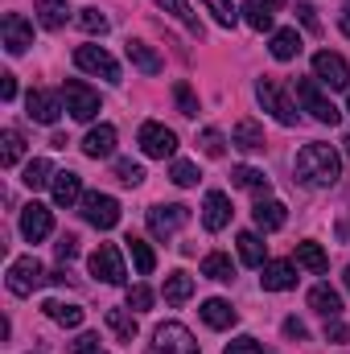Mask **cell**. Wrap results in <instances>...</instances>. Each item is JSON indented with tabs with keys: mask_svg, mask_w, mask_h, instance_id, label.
Listing matches in <instances>:
<instances>
[{
	"mask_svg": "<svg viewBox=\"0 0 350 354\" xmlns=\"http://www.w3.org/2000/svg\"><path fill=\"white\" fill-rule=\"evenodd\" d=\"M202 276H206V280H219V284L235 280V264H231V256H223V252H210V256L202 260Z\"/></svg>",
	"mask_w": 350,
	"mask_h": 354,
	"instance_id": "obj_33",
	"label": "cell"
},
{
	"mask_svg": "<svg viewBox=\"0 0 350 354\" xmlns=\"http://www.w3.org/2000/svg\"><path fill=\"white\" fill-rule=\"evenodd\" d=\"M297 99H301V107H305L317 124H330V128H334V124L342 120V111L322 95V83H317V79H297Z\"/></svg>",
	"mask_w": 350,
	"mask_h": 354,
	"instance_id": "obj_5",
	"label": "cell"
},
{
	"mask_svg": "<svg viewBox=\"0 0 350 354\" xmlns=\"http://www.w3.org/2000/svg\"><path fill=\"white\" fill-rule=\"evenodd\" d=\"M202 153H206V157H223V153H227V140H223L219 128H202Z\"/></svg>",
	"mask_w": 350,
	"mask_h": 354,
	"instance_id": "obj_42",
	"label": "cell"
},
{
	"mask_svg": "<svg viewBox=\"0 0 350 354\" xmlns=\"http://www.w3.org/2000/svg\"><path fill=\"white\" fill-rule=\"evenodd\" d=\"M326 342H347V326H342L338 317L326 322Z\"/></svg>",
	"mask_w": 350,
	"mask_h": 354,
	"instance_id": "obj_50",
	"label": "cell"
},
{
	"mask_svg": "<svg viewBox=\"0 0 350 354\" xmlns=\"http://www.w3.org/2000/svg\"><path fill=\"white\" fill-rule=\"evenodd\" d=\"M75 66L87 71V75L107 79V83H120V62H116L103 46H79V50H75Z\"/></svg>",
	"mask_w": 350,
	"mask_h": 354,
	"instance_id": "obj_8",
	"label": "cell"
},
{
	"mask_svg": "<svg viewBox=\"0 0 350 354\" xmlns=\"http://www.w3.org/2000/svg\"><path fill=\"white\" fill-rule=\"evenodd\" d=\"M190 297H194V276L169 272V276H165V305H185Z\"/></svg>",
	"mask_w": 350,
	"mask_h": 354,
	"instance_id": "obj_29",
	"label": "cell"
},
{
	"mask_svg": "<svg viewBox=\"0 0 350 354\" xmlns=\"http://www.w3.org/2000/svg\"><path fill=\"white\" fill-rule=\"evenodd\" d=\"M149 354H202L194 334L181 326V322H161L153 330V342H149Z\"/></svg>",
	"mask_w": 350,
	"mask_h": 354,
	"instance_id": "obj_4",
	"label": "cell"
},
{
	"mask_svg": "<svg viewBox=\"0 0 350 354\" xmlns=\"http://www.w3.org/2000/svg\"><path fill=\"white\" fill-rule=\"evenodd\" d=\"M83 218L95 231H111L120 223V202L111 194H83Z\"/></svg>",
	"mask_w": 350,
	"mask_h": 354,
	"instance_id": "obj_10",
	"label": "cell"
},
{
	"mask_svg": "<svg viewBox=\"0 0 350 354\" xmlns=\"http://www.w3.org/2000/svg\"><path fill=\"white\" fill-rule=\"evenodd\" d=\"M66 12H71V0H37V21L46 29H62Z\"/></svg>",
	"mask_w": 350,
	"mask_h": 354,
	"instance_id": "obj_31",
	"label": "cell"
},
{
	"mask_svg": "<svg viewBox=\"0 0 350 354\" xmlns=\"http://www.w3.org/2000/svg\"><path fill=\"white\" fill-rule=\"evenodd\" d=\"M116 181L140 185V181H145V165H136V161H116Z\"/></svg>",
	"mask_w": 350,
	"mask_h": 354,
	"instance_id": "obj_43",
	"label": "cell"
},
{
	"mask_svg": "<svg viewBox=\"0 0 350 354\" xmlns=\"http://www.w3.org/2000/svg\"><path fill=\"white\" fill-rule=\"evenodd\" d=\"M338 25H342V33L350 37V0L342 4V17H338Z\"/></svg>",
	"mask_w": 350,
	"mask_h": 354,
	"instance_id": "obj_53",
	"label": "cell"
},
{
	"mask_svg": "<svg viewBox=\"0 0 350 354\" xmlns=\"http://www.w3.org/2000/svg\"><path fill=\"white\" fill-rule=\"evenodd\" d=\"M54 231V218H50V206H42V202H29L25 210H21V235L29 239V243H42L46 235Z\"/></svg>",
	"mask_w": 350,
	"mask_h": 354,
	"instance_id": "obj_14",
	"label": "cell"
},
{
	"mask_svg": "<svg viewBox=\"0 0 350 354\" xmlns=\"http://www.w3.org/2000/svg\"><path fill=\"white\" fill-rule=\"evenodd\" d=\"M46 280H50V276H46V268L37 264V256H21V260H12V264H8V276H4V284H8L12 297H33Z\"/></svg>",
	"mask_w": 350,
	"mask_h": 354,
	"instance_id": "obj_3",
	"label": "cell"
},
{
	"mask_svg": "<svg viewBox=\"0 0 350 354\" xmlns=\"http://www.w3.org/2000/svg\"><path fill=\"white\" fill-rule=\"evenodd\" d=\"M309 309H313V313H322V317L330 322V317H338V313H342V297H338L330 284H313V288H309Z\"/></svg>",
	"mask_w": 350,
	"mask_h": 354,
	"instance_id": "obj_23",
	"label": "cell"
},
{
	"mask_svg": "<svg viewBox=\"0 0 350 354\" xmlns=\"http://www.w3.org/2000/svg\"><path fill=\"white\" fill-rule=\"evenodd\" d=\"M174 185H181V189H190V185H198L202 181V174H198V165L194 161H174Z\"/></svg>",
	"mask_w": 350,
	"mask_h": 354,
	"instance_id": "obj_41",
	"label": "cell"
},
{
	"mask_svg": "<svg viewBox=\"0 0 350 354\" xmlns=\"http://www.w3.org/2000/svg\"><path fill=\"white\" fill-rule=\"evenodd\" d=\"M260 272H264L260 284L268 288V292H284V288H293V284H297V268L288 264V260H268Z\"/></svg>",
	"mask_w": 350,
	"mask_h": 354,
	"instance_id": "obj_19",
	"label": "cell"
},
{
	"mask_svg": "<svg viewBox=\"0 0 350 354\" xmlns=\"http://www.w3.org/2000/svg\"><path fill=\"white\" fill-rule=\"evenodd\" d=\"M83 153H87L91 161H99V157H111V153H116V128H111V124H99V128H91L87 136H83Z\"/></svg>",
	"mask_w": 350,
	"mask_h": 354,
	"instance_id": "obj_21",
	"label": "cell"
},
{
	"mask_svg": "<svg viewBox=\"0 0 350 354\" xmlns=\"http://www.w3.org/2000/svg\"><path fill=\"white\" fill-rule=\"evenodd\" d=\"M347 288H350V268H347Z\"/></svg>",
	"mask_w": 350,
	"mask_h": 354,
	"instance_id": "obj_56",
	"label": "cell"
},
{
	"mask_svg": "<svg viewBox=\"0 0 350 354\" xmlns=\"http://www.w3.org/2000/svg\"><path fill=\"white\" fill-rule=\"evenodd\" d=\"M62 99H66V111H71L79 124H91V120L99 115V91H91L87 83H79V79L62 83Z\"/></svg>",
	"mask_w": 350,
	"mask_h": 354,
	"instance_id": "obj_7",
	"label": "cell"
},
{
	"mask_svg": "<svg viewBox=\"0 0 350 354\" xmlns=\"http://www.w3.org/2000/svg\"><path fill=\"white\" fill-rule=\"evenodd\" d=\"M140 149H145V157H153V161H165V157H174V153H177L174 128H165V124H157V120L140 124Z\"/></svg>",
	"mask_w": 350,
	"mask_h": 354,
	"instance_id": "obj_9",
	"label": "cell"
},
{
	"mask_svg": "<svg viewBox=\"0 0 350 354\" xmlns=\"http://www.w3.org/2000/svg\"><path fill=\"white\" fill-rule=\"evenodd\" d=\"M293 169H297V181H301V185H309V189H330V185H338V177H342V161H338V153H334L330 145L313 140V145H305V149L297 153Z\"/></svg>",
	"mask_w": 350,
	"mask_h": 354,
	"instance_id": "obj_1",
	"label": "cell"
},
{
	"mask_svg": "<svg viewBox=\"0 0 350 354\" xmlns=\"http://www.w3.org/2000/svg\"><path fill=\"white\" fill-rule=\"evenodd\" d=\"M21 157H25V136L17 128H4V136H0V165L12 169Z\"/></svg>",
	"mask_w": 350,
	"mask_h": 354,
	"instance_id": "obj_30",
	"label": "cell"
},
{
	"mask_svg": "<svg viewBox=\"0 0 350 354\" xmlns=\"http://www.w3.org/2000/svg\"><path fill=\"white\" fill-rule=\"evenodd\" d=\"M0 37H4V50H8V54H25V50L33 46V25H29L21 12H4Z\"/></svg>",
	"mask_w": 350,
	"mask_h": 354,
	"instance_id": "obj_13",
	"label": "cell"
},
{
	"mask_svg": "<svg viewBox=\"0 0 350 354\" xmlns=\"http://www.w3.org/2000/svg\"><path fill=\"white\" fill-rule=\"evenodd\" d=\"M202 223H206V231H223V227L231 223V202H227L223 189H210V194H206V202H202Z\"/></svg>",
	"mask_w": 350,
	"mask_h": 354,
	"instance_id": "obj_17",
	"label": "cell"
},
{
	"mask_svg": "<svg viewBox=\"0 0 350 354\" xmlns=\"http://www.w3.org/2000/svg\"><path fill=\"white\" fill-rule=\"evenodd\" d=\"M231 181H235L239 189H252V194L268 198V177H264L260 169H252V165H235V169H231Z\"/></svg>",
	"mask_w": 350,
	"mask_h": 354,
	"instance_id": "obj_35",
	"label": "cell"
},
{
	"mask_svg": "<svg viewBox=\"0 0 350 354\" xmlns=\"http://www.w3.org/2000/svg\"><path fill=\"white\" fill-rule=\"evenodd\" d=\"M231 145L243 149V153H264V128L256 120H239L235 132H231Z\"/></svg>",
	"mask_w": 350,
	"mask_h": 354,
	"instance_id": "obj_24",
	"label": "cell"
},
{
	"mask_svg": "<svg viewBox=\"0 0 350 354\" xmlns=\"http://www.w3.org/2000/svg\"><path fill=\"white\" fill-rule=\"evenodd\" d=\"M256 99L264 103V111H272V120H276V124H284V128H293V124L301 120L297 103L284 95L280 79H260V83H256Z\"/></svg>",
	"mask_w": 350,
	"mask_h": 354,
	"instance_id": "obj_2",
	"label": "cell"
},
{
	"mask_svg": "<svg viewBox=\"0 0 350 354\" xmlns=\"http://www.w3.org/2000/svg\"><path fill=\"white\" fill-rule=\"evenodd\" d=\"M103 317H107V330H111L120 342H132V338L140 334V326H136V317H132L128 309H107Z\"/></svg>",
	"mask_w": 350,
	"mask_h": 354,
	"instance_id": "obj_28",
	"label": "cell"
},
{
	"mask_svg": "<svg viewBox=\"0 0 350 354\" xmlns=\"http://www.w3.org/2000/svg\"><path fill=\"white\" fill-rule=\"evenodd\" d=\"M124 54H128V62H132L140 75H161V66H165V62H161V54H157L153 46L136 41V37H128V41H124Z\"/></svg>",
	"mask_w": 350,
	"mask_h": 354,
	"instance_id": "obj_16",
	"label": "cell"
},
{
	"mask_svg": "<svg viewBox=\"0 0 350 354\" xmlns=\"http://www.w3.org/2000/svg\"><path fill=\"white\" fill-rule=\"evenodd\" d=\"M128 309H136V313L153 309V288H149V284H136V288H128Z\"/></svg>",
	"mask_w": 350,
	"mask_h": 354,
	"instance_id": "obj_44",
	"label": "cell"
},
{
	"mask_svg": "<svg viewBox=\"0 0 350 354\" xmlns=\"http://www.w3.org/2000/svg\"><path fill=\"white\" fill-rule=\"evenodd\" d=\"M54 206H75V202H83V177L75 174V169H62V174H54Z\"/></svg>",
	"mask_w": 350,
	"mask_h": 354,
	"instance_id": "obj_18",
	"label": "cell"
},
{
	"mask_svg": "<svg viewBox=\"0 0 350 354\" xmlns=\"http://www.w3.org/2000/svg\"><path fill=\"white\" fill-rule=\"evenodd\" d=\"M25 107H29V120H37V124H58V115H62V99L54 91H29Z\"/></svg>",
	"mask_w": 350,
	"mask_h": 354,
	"instance_id": "obj_15",
	"label": "cell"
},
{
	"mask_svg": "<svg viewBox=\"0 0 350 354\" xmlns=\"http://www.w3.org/2000/svg\"><path fill=\"white\" fill-rule=\"evenodd\" d=\"M185 223H190V206H181V202L153 206V210H149V231H153L157 239H174Z\"/></svg>",
	"mask_w": 350,
	"mask_h": 354,
	"instance_id": "obj_11",
	"label": "cell"
},
{
	"mask_svg": "<svg viewBox=\"0 0 350 354\" xmlns=\"http://www.w3.org/2000/svg\"><path fill=\"white\" fill-rule=\"evenodd\" d=\"M54 256H58L62 264H71V260L79 256V239H75V235H62V239L54 243Z\"/></svg>",
	"mask_w": 350,
	"mask_h": 354,
	"instance_id": "obj_47",
	"label": "cell"
},
{
	"mask_svg": "<svg viewBox=\"0 0 350 354\" xmlns=\"http://www.w3.org/2000/svg\"><path fill=\"white\" fill-rule=\"evenodd\" d=\"M297 268H309V272L322 276V272L330 268V256L322 252V243H309V239H305V243H297Z\"/></svg>",
	"mask_w": 350,
	"mask_h": 354,
	"instance_id": "obj_32",
	"label": "cell"
},
{
	"mask_svg": "<svg viewBox=\"0 0 350 354\" xmlns=\"http://www.w3.org/2000/svg\"><path fill=\"white\" fill-rule=\"evenodd\" d=\"M239 12H243V21H248L256 33H268V29H272V8H264L260 0H248Z\"/></svg>",
	"mask_w": 350,
	"mask_h": 354,
	"instance_id": "obj_37",
	"label": "cell"
},
{
	"mask_svg": "<svg viewBox=\"0 0 350 354\" xmlns=\"http://www.w3.org/2000/svg\"><path fill=\"white\" fill-rule=\"evenodd\" d=\"M71 354H107V351H99V338L95 334H83V338H75Z\"/></svg>",
	"mask_w": 350,
	"mask_h": 354,
	"instance_id": "obj_48",
	"label": "cell"
},
{
	"mask_svg": "<svg viewBox=\"0 0 350 354\" xmlns=\"http://www.w3.org/2000/svg\"><path fill=\"white\" fill-rule=\"evenodd\" d=\"M202 322H206L210 330H231V326L239 322V313L231 309V301L210 297V301H202Z\"/></svg>",
	"mask_w": 350,
	"mask_h": 354,
	"instance_id": "obj_20",
	"label": "cell"
},
{
	"mask_svg": "<svg viewBox=\"0 0 350 354\" xmlns=\"http://www.w3.org/2000/svg\"><path fill=\"white\" fill-rule=\"evenodd\" d=\"M91 276L103 280V284H124V260H120V248L116 243H99L91 252Z\"/></svg>",
	"mask_w": 350,
	"mask_h": 354,
	"instance_id": "obj_12",
	"label": "cell"
},
{
	"mask_svg": "<svg viewBox=\"0 0 350 354\" xmlns=\"http://www.w3.org/2000/svg\"><path fill=\"white\" fill-rule=\"evenodd\" d=\"M153 4H157V8H165L169 17H177V21H181L185 29H194V33H202V25H198V17L190 12V4H185V0H153Z\"/></svg>",
	"mask_w": 350,
	"mask_h": 354,
	"instance_id": "obj_38",
	"label": "cell"
},
{
	"mask_svg": "<svg viewBox=\"0 0 350 354\" xmlns=\"http://www.w3.org/2000/svg\"><path fill=\"white\" fill-rule=\"evenodd\" d=\"M297 12H301V21H305V29H313V33L322 29V25H317V12H313V4H309V0H301V4H297Z\"/></svg>",
	"mask_w": 350,
	"mask_h": 354,
	"instance_id": "obj_49",
	"label": "cell"
},
{
	"mask_svg": "<svg viewBox=\"0 0 350 354\" xmlns=\"http://www.w3.org/2000/svg\"><path fill=\"white\" fill-rule=\"evenodd\" d=\"M284 338H293V342H301V338H305V326H301L297 317H288V322H284Z\"/></svg>",
	"mask_w": 350,
	"mask_h": 354,
	"instance_id": "obj_52",
	"label": "cell"
},
{
	"mask_svg": "<svg viewBox=\"0 0 350 354\" xmlns=\"http://www.w3.org/2000/svg\"><path fill=\"white\" fill-rule=\"evenodd\" d=\"M0 99H4V103L17 99V75H8V71L0 75Z\"/></svg>",
	"mask_w": 350,
	"mask_h": 354,
	"instance_id": "obj_51",
	"label": "cell"
},
{
	"mask_svg": "<svg viewBox=\"0 0 350 354\" xmlns=\"http://www.w3.org/2000/svg\"><path fill=\"white\" fill-rule=\"evenodd\" d=\"M264 8H272V12H276V8H284V4H288V0H260Z\"/></svg>",
	"mask_w": 350,
	"mask_h": 354,
	"instance_id": "obj_54",
	"label": "cell"
},
{
	"mask_svg": "<svg viewBox=\"0 0 350 354\" xmlns=\"http://www.w3.org/2000/svg\"><path fill=\"white\" fill-rule=\"evenodd\" d=\"M223 354H264V346L252 338V334H243V338H235V342H227Z\"/></svg>",
	"mask_w": 350,
	"mask_h": 354,
	"instance_id": "obj_46",
	"label": "cell"
},
{
	"mask_svg": "<svg viewBox=\"0 0 350 354\" xmlns=\"http://www.w3.org/2000/svg\"><path fill=\"white\" fill-rule=\"evenodd\" d=\"M301 54V33L297 29H276L272 33V58L276 62H293Z\"/></svg>",
	"mask_w": 350,
	"mask_h": 354,
	"instance_id": "obj_26",
	"label": "cell"
},
{
	"mask_svg": "<svg viewBox=\"0 0 350 354\" xmlns=\"http://www.w3.org/2000/svg\"><path fill=\"white\" fill-rule=\"evenodd\" d=\"M235 243H239V260H243L248 268H264L268 264V243H264L256 231H243Z\"/></svg>",
	"mask_w": 350,
	"mask_h": 354,
	"instance_id": "obj_25",
	"label": "cell"
},
{
	"mask_svg": "<svg viewBox=\"0 0 350 354\" xmlns=\"http://www.w3.org/2000/svg\"><path fill=\"white\" fill-rule=\"evenodd\" d=\"M42 309H46L50 322H58V326H66V330H79V326H83V309L71 305V301H46Z\"/></svg>",
	"mask_w": 350,
	"mask_h": 354,
	"instance_id": "obj_27",
	"label": "cell"
},
{
	"mask_svg": "<svg viewBox=\"0 0 350 354\" xmlns=\"http://www.w3.org/2000/svg\"><path fill=\"white\" fill-rule=\"evenodd\" d=\"M29 189H46V185H54V165L46 161V157H33L29 165H25V177H21Z\"/></svg>",
	"mask_w": 350,
	"mask_h": 354,
	"instance_id": "obj_34",
	"label": "cell"
},
{
	"mask_svg": "<svg viewBox=\"0 0 350 354\" xmlns=\"http://www.w3.org/2000/svg\"><path fill=\"white\" fill-rule=\"evenodd\" d=\"M124 243H128V252H132V264H136V272H140V276H149V272L157 268V256H153V248H149L140 235H128Z\"/></svg>",
	"mask_w": 350,
	"mask_h": 354,
	"instance_id": "obj_36",
	"label": "cell"
},
{
	"mask_svg": "<svg viewBox=\"0 0 350 354\" xmlns=\"http://www.w3.org/2000/svg\"><path fill=\"white\" fill-rule=\"evenodd\" d=\"M79 29H83V33H91V37H95V33L103 37V33L111 29V21H107L99 8H79Z\"/></svg>",
	"mask_w": 350,
	"mask_h": 354,
	"instance_id": "obj_40",
	"label": "cell"
},
{
	"mask_svg": "<svg viewBox=\"0 0 350 354\" xmlns=\"http://www.w3.org/2000/svg\"><path fill=\"white\" fill-rule=\"evenodd\" d=\"M342 145H347V153H350V136H347V140H342Z\"/></svg>",
	"mask_w": 350,
	"mask_h": 354,
	"instance_id": "obj_55",
	"label": "cell"
},
{
	"mask_svg": "<svg viewBox=\"0 0 350 354\" xmlns=\"http://www.w3.org/2000/svg\"><path fill=\"white\" fill-rule=\"evenodd\" d=\"M252 218H256L260 231H280L284 218H288V210H284V202H276V198H260L256 210H252Z\"/></svg>",
	"mask_w": 350,
	"mask_h": 354,
	"instance_id": "obj_22",
	"label": "cell"
},
{
	"mask_svg": "<svg viewBox=\"0 0 350 354\" xmlns=\"http://www.w3.org/2000/svg\"><path fill=\"white\" fill-rule=\"evenodd\" d=\"M174 99H177V107H181V115H198V99H194L190 83H177V87H174Z\"/></svg>",
	"mask_w": 350,
	"mask_h": 354,
	"instance_id": "obj_45",
	"label": "cell"
},
{
	"mask_svg": "<svg viewBox=\"0 0 350 354\" xmlns=\"http://www.w3.org/2000/svg\"><path fill=\"white\" fill-rule=\"evenodd\" d=\"M313 79H317L322 87H330V91H347L350 87L347 58L334 54V50H317V54H313Z\"/></svg>",
	"mask_w": 350,
	"mask_h": 354,
	"instance_id": "obj_6",
	"label": "cell"
},
{
	"mask_svg": "<svg viewBox=\"0 0 350 354\" xmlns=\"http://www.w3.org/2000/svg\"><path fill=\"white\" fill-rule=\"evenodd\" d=\"M206 4V12L223 25V29H235V21H239V8L231 4V0H202Z\"/></svg>",
	"mask_w": 350,
	"mask_h": 354,
	"instance_id": "obj_39",
	"label": "cell"
}]
</instances>
